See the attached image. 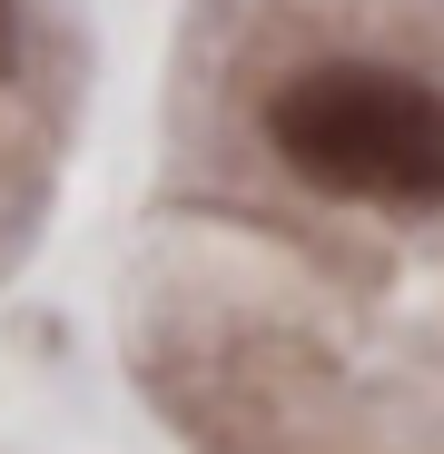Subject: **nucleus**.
I'll use <instances>...</instances> for the list:
<instances>
[{"label": "nucleus", "instance_id": "1", "mask_svg": "<svg viewBox=\"0 0 444 454\" xmlns=\"http://www.w3.org/2000/svg\"><path fill=\"white\" fill-rule=\"evenodd\" d=\"M267 138L326 198L444 207V90L376 59H326L267 99Z\"/></svg>", "mask_w": 444, "mask_h": 454}, {"label": "nucleus", "instance_id": "2", "mask_svg": "<svg viewBox=\"0 0 444 454\" xmlns=\"http://www.w3.org/2000/svg\"><path fill=\"white\" fill-rule=\"evenodd\" d=\"M0 59H11V0H0Z\"/></svg>", "mask_w": 444, "mask_h": 454}]
</instances>
